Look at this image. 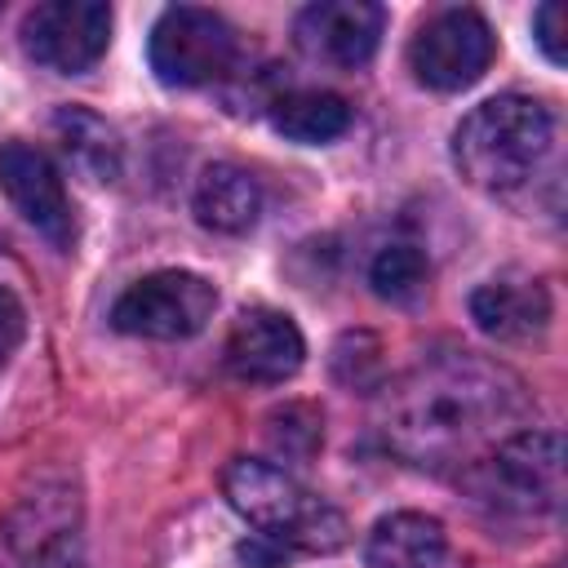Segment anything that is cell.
Returning a JSON list of instances; mask_svg holds the SVG:
<instances>
[{"mask_svg":"<svg viewBox=\"0 0 568 568\" xmlns=\"http://www.w3.org/2000/svg\"><path fill=\"white\" fill-rule=\"evenodd\" d=\"M524 404L519 377L501 364L470 351L430 355L386 386L382 439L399 462L444 470L488 448L501 426L524 417Z\"/></svg>","mask_w":568,"mask_h":568,"instance_id":"cell-1","label":"cell"},{"mask_svg":"<svg viewBox=\"0 0 568 568\" xmlns=\"http://www.w3.org/2000/svg\"><path fill=\"white\" fill-rule=\"evenodd\" d=\"M555 138V120L546 102L524 93H497L462 115L453 129V164L457 173L493 195L524 186L546 160Z\"/></svg>","mask_w":568,"mask_h":568,"instance_id":"cell-2","label":"cell"},{"mask_svg":"<svg viewBox=\"0 0 568 568\" xmlns=\"http://www.w3.org/2000/svg\"><path fill=\"white\" fill-rule=\"evenodd\" d=\"M222 493L235 515H244L262 537L280 541L288 555H328L346 546V519L324 497L306 493L284 466L262 457H235L222 470Z\"/></svg>","mask_w":568,"mask_h":568,"instance_id":"cell-3","label":"cell"},{"mask_svg":"<svg viewBox=\"0 0 568 568\" xmlns=\"http://www.w3.org/2000/svg\"><path fill=\"white\" fill-rule=\"evenodd\" d=\"M475 497L515 515H550L564 497V439L555 430L506 435L475 470Z\"/></svg>","mask_w":568,"mask_h":568,"instance_id":"cell-4","label":"cell"},{"mask_svg":"<svg viewBox=\"0 0 568 568\" xmlns=\"http://www.w3.org/2000/svg\"><path fill=\"white\" fill-rule=\"evenodd\" d=\"M217 306V288L195 271H151L129 284L111 306V328L129 337L178 342L195 337Z\"/></svg>","mask_w":568,"mask_h":568,"instance_id":"cell-5","label":"cell"},{"mask_svg":"<svg viewBox=\"0 0 568 568\" xmlns=\"http://www.w3.org/2000/svg\"><path fill=\"white\" fill-rule=\"evenodd\" d=\"M235 62V31L222 13L200 4H173L151 27V71L160 84L195 89L222 80Z\"/></svg>","mask_w":568,"mask_h":568,"instance_id":"cell-6","label":"cell"},{"mask_svg":"<svg viewBox=\"0 0 568 568\" xmlns=\"http://www.w3.org/2000/svg\"><path fill=\"white\" fill-rule=\"evenodd\" d=\"M111 44V9L102 0H44L22 18V49L31 62L80 75Z\"/></svg>","mask_w":568,"mask_h":568,"instance_id":"cell-7","label":"cell"},{"mask_svg":"<svg viewBox=\"0 0 568 568\" xmlns=\"http://www.w3.org/2000/svg\"><path fill=\"white\" fill-rule=\"evenodd\" d=\"M493 27L475 9H444L435 13L408 44V67L426 89L457 93L470 89L493 62Z\"/></svg>","mask_w":568,"mask_h":568,"instance_id":"cell-8","label":"cell"},{"mask_svg":"<svg viewBox=\"0 0 568 568\" xmlns=\"http://www.w3.org/2000/svg\"><path fill=\"white\" fill-rule=\"evenodd\" d=\"M0 191L22 213V222L36 226L53 248H71V235H75L71 200H67L58 164L40 146H31V142L0 146Z\"/></svg>","mask_w":568,"mask_h":568,"instance_id":"cell-9","label":"cell"},{"mask_svg":"<svg viewBox=\"0 0 568 568\" xmlns=\"http://www.w3.org/2000/svg\"><path fill=\"white\" fill-rule=\"evenodd\" d=\"M386 9L373 0H320L293 22L297 49L328 67H364L382 44Z\"/></svg>","mask_w":568,"mask_h":568,"instance_id":"cell-10","label":"cell"},{"mask_svg":"<svg viewBox=\"0 0 568 568\" xmlns=\"http://www.w3.org/2000/svg\"><path fill=\"white\" fill-rule=\"evenodd\" d=\"M302 355H306L302 328L275 306L240 311L226 333V368L240 382H257V386L288 382L302 368Z\"/></svg>","mask_w":568,"mask_h":568,"instance_id":"cell-11","label":"cell"},{"mask_svg":"<svg viewBox=\"0 0 568 568\" xmlns=\"http://www.w3.org/2000/svg\"><path fill=\"white\" fill-rule=\"evenodd\" d=\"M470 320L497 342H524L550 320V293L541 280L501 275L470 293Z\"/></svg>","mask_w":568,"mask_h":568,"instance_id":"cell-12","label":"cell"},{"mask_svg":"<svg viewBox=\"0 0 568 568\" xmlns=\"http://www.w3.org/2000/svg\"><path fill=\"white\" fill-rule=\"evenodd\" d=\"M444 559H448L444 524L422 510L382 515L364 546L368 568H444Z\"/></svg>","mask_w":568,"mask_h":568,"instance_id":"cell-13","label":"cell"},{"mask_svg":"<svg viewBox=\"0 0 568 568\" xmlns=\"http://www.w3.org/2000/svg\"><path fill=\"white\" fill-rule=\"evenodd\" d=\"M195 217L209 231L244 235L262 213V182L240 164H209L195 182Z\"/></svg>","mask_w":568,"mask_h":568,"instance_id":"cell-14","label":"cell"},{"mask_svg":"<svg viewBox=\"0 0 568 568\" xmlns=\"http://www.w3.org/2000/svg\"><path fill=\"white\" fill-rule=\"evenodd\" d=\"M53 133H58V142H62V155H67V164L84 178V182H115L120 178V160H124V151H120V138H115V129L98 115V111H89V106H58L53 111Z\"/></svg>","mask_w":568,"mask_h":568,"instance_id":"cell-15","label":"cell"},{"mask_svg":"<svg viewBox=\"0 0 568 568\" xmlns=\"http://www.w3.org/2000/svg\"><path fill=\"white\" fill-rule=\"evenodd\" d=\"M271 124L302 146H324L351 129V106L346 98L328 89H293L271 102Z\"/></svg>","mask_w":568,"mask_h":568,"instance_id":"cell-16","label":"cell"},{"mask_svg":"<svg viewBox=\"0 0 568 568\" xmlns=\"http://www.w3.org/2000/svg\"><path fill=\"white\" fill-rule=\"evenodd\" d=\"M426 275H430V266L417 244H386L368 266V284L386 302H413L426 288Z\"/></svg>","mask_w":568,"mask_h":568,"instance_id":"cell-17","label":"cell"},{"mask_svg":"<svg viewBox=\"0 0 568 568\" xmlns=\"http://www.w3.org/2000/svg\"><path fill=\"white\" fill-rule=\"evenodd\" d=\"M266 439H271L275 457H284V462H306V457H315V448H320V417H315L306 404L275 408V413L266 417Z\"/></svg>","mask_w":568,"mask_h":568,"instance_id":"cell-18","label":"cell"},{"mask_svg":"<svg viewBox=\"0 0 568 568\" xmlns=\"http://www.w3.org/2000/svg\"><path fill=\"white\" fill-rule=\"evenodd\" d=\"M532 36H537L541 53H546L555 67H564V9H559L555 0L532 13Z\"/></svg>","mask_w":568,"mask_h":568,"instance_id":"cell-19","label":"cell"},{"mask_svg":"<svg viewBox=\"0 0 568 568\" xmlns=\"http://www.w3.org/2000/svg\"><path fill=\"white\" fill-rule=\"evenodd\" d=\"M22 333H27V315H22V302L0 284V364L18 351V342H22Z\"/></svg>","mask_w":568,"mask_h":568,"instance_id":"cell-20","label":"cell"},{"mask_svg":"<svg viewBox=\"0 0 568 568\" xmlns=\"http://www.w3.org/2000/svg\"><path fill=\"white\" fill-rule=\"evenodd\" d=\"M240 559L248 564V568H280L284 559H288V550L280 546V541H271V537H248L244 546H240Z\"/></svg>","mask_w":568,"mask_h":568,"instance_id":"cell-21","label":"cell"}]
</instances>
